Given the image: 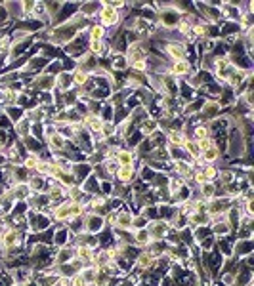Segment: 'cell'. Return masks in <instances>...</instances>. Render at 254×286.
Returning <instances> with one entry per match:
<instances>
[{
	"label": "cell",
	"instance_id": "obj_1",
	"mask_svg": "<svg viewBox=\"0 0 254 286\" xmlns=\"http://www.w3.org/2000/svg\"><path fill=\"white\" fill-rule=\"evenodd\" d=\"M169 221H163V219H155V221H149L145 229L151 237V241H163V237L169 233Z\"/></svg>",
	"mask_w": 254,
	"mask_h": 286
},
{
	"label": "cell",
	"instance_id": "obj_2",
	"mask_svg": "<svg viewBox=\"0 0 254 286\" xmlns=\"http://www.w3.org/2000/svg\"><path fill=\"white\" fill-rule=\"evenodd\" d=\"M119 12L115 10V8H111L109 4H103L101 6V10H99V19H101V23L103 25H115L117 21H119Z\"/></svg>",
	"mask_w": 254,
	"mask_h": 286
},
{
	"label": "cell",
	"instance_id": "obj_3",
	"mask_svg": "<svg viewBox=\"0 0 254 286\" xmlns=\"http://www.w3.org/2000/svg\"><path fill=\"white\" fill-rule=\"evenodd\" d=\"M132 219H134V215L130 214L128 210H121V212H117L115 227L119 231H132Z\"/></svg>",
	"mask_w": 254,
	"mask_h": 286
},
{
	"label": "cell",
	"instance_id": "obj_4",
	"mask_svg": "<svg viewBox=\"0 0 254 286\" xmlns=\"http://www.w3.org/2000/svg\"><path fill=\"white\" fill-rule=\"evenodd\" d=\"M46 140H48V145H50V149H54V151H63L65 149V145H67V140L63 138V134L61 132H52L50 136H46Z\"/></svg>",
	"mask_w": 254,
	"mask_h": 286
},
{
	"label": "cell",
	"instance_id": "obj_5",
	"mask_svg": "<svg viewBox=\"0 0 254 286\" xmlns=\"http://www.w3.org/2000/svg\"><path fill=\"white\" fill-rule=\"evenodd\" d=\"M167 52H169L170 57H174V61L185 59V56H187V50L182 42H169L167 44Z\"/></svg>",
	"mask_w": 254,
	"mask_h": 286
},
{
	"label": "cell",
	"instance_id": "obj_6",
	"mask_svg": "<svg viewBox=\"0 0 254 286\" xmlns=\"http://www.w3.org/2000/svg\"><path fill=\"white\" fill-rule=\"evenodd\" d=\"M174 172L178 174V178H191L193 174V164L189 160H174Z\"/></svg>",
	"mask_w": 254,
	"mask_h": 286
},
{
	"label": "cell",
	"instance_id": "obj_7",
	"mask_svg": "<svg viewBox=\"0 0 254 286\" xmlns=\"http://www.w3.org/2000/svg\"><path fill=\"white\" fill-rule=\"evenodd\" d=\"M134 176H136V166L134 164H130V166H119V170L115 174V178L119 181H123V183H130L134 179Z\"/></svg>",
	"mask_w": 254,
	"mask_h": 286
},
{
	"label": "cell",
	"instance_id": "obj_8",
	"mask_svg": "<svg viewBox=\"0 0 254 286\" xmlns=\"http://www.w3.org/2000/svg\"><path fill=\"white\" fill-rule=\"evenodd\" d=\"M134 158H136V151H130V149H119L115 160L119 162V166H130L134 164Z\"/></svg>",
	"mask_w": 254,
	"mask_h": 286
},
{
	"label": "cell",
	"instance_id": "obj_9",
	"mask_svg": "<svg viewBox=\"0 0 254 286\" xmlns=\"http://www.w3.org/2000/svg\"><path fill=\"white\" fill-rule=\"evenodd\" d=\"M52 217L56 219V221H67L71 219V210H69V200H65V202H61V204H57L56 210L52 212Z\"/></svg>",
	"mask_w": 254,
	"mask_h": 286
},
{
	"label": "cell",
	"instance_id": "obj_10",
	"mask_svg": "<svg viewBox=\"0 0 254 286\" xmlns=\"http://www.w3.org/2000/svg\"><path fill=\"white\" fill-rule=\"evenodd\" d=\"M189 71H191V65H189L187 59L174 61V65H172V69H170V72H172L174 76H185V74H189Z\"/></svg>",
	"mask_w": 254,
	"mask_h": 286
},
{
	"label": "cell",
	"instance_id": "obj_11",
	"mask_svg": "<svg viewBox=\"0 0 254 286\" xmlns=\"http://www.w3.org/2000/svg\"><path fill=\"white\" fill-rule=\"evenodd\" d=\"M153 263H155V256L151 252H141L140 256L136 257V265L140 269H149Z\"/></svg>",
	"mask_w": 254,
	"mask_h": 286
},
{
	"label": "cell",
	"instance_id": "obj_12",
	"mask_svg": "<svg viewBox=\"0 0 254 286\" xmlns=\"http://www.w3.org/2000/svg\"><path fill=\"white\" fill-rule=\"evenodd\" d=\"M54 84H56V78H54L52 74H46V72H42V74L35 80V86H37L39 90H50Z\"/></svg>",
	"mask_w": 254,
	"mask_h": 286
},
{
	"label": "cell",
	"instance_id": "obj_13",
	"mask_svg": "<svg viewBox=\"0 0 254 286\" xmlns=\"http://www.w3.org/2000/svg\"><path fill=\"white\" fill-rule=\"evenodd\" d=\"M201 158H203L207 164H214V162L220 158V149H218V145H211L207 151H203Z\"/></svg>",
	"mask_w": 254,
	"mask_h": 286
},
{
	"label": "cell",
	"instance_id": "obj_14",
	"mask_svg": "<svg viewBox=\"0 0 254 286\" xmlns=\"http://www.w3.org/2000/svg\"><path fill=\"white\" fill-rule=\"evenodd\" d=\"M132 241H136V244H140V246H149L151 243V237H149V233H147V229H134V237H132Z\"/></svg>",
	"mask_w": 254,
	"mask_h": 286
},
{
	"label": "cell",
	"instance_id": "obj_15",
	"mask_svg": "<svg viewBox=\"0 0 254 286\" xmlns=\"http://www.w3.org/2000/svg\"><path fill=\"white\" fill-rule=\"evenodd\" d=\"M220 111V105L216 103V101H211V103H205L203 105V116H205V120L209 118V120H214V116L218 114Z\"/></svg>",
	"mask_w": 254,
	"mask_h": 286
},
{
	"label": "cell",
	"instance_id": "obj_16",
	"mask_svg": "<svg viewBox=\"0 0 254 286\" xmlns=\"http://www.w3.org/2000/svg\"><path fill=\"white\" fill-rule=\"evenodd\" d=\"M199 189H201L203 200H211L216 197V185H214V181H207V183L199 185Z\"/></svg>",
	"mask_w": 254,
	"mask_h": 286
},
{
	"label": "cell",
	"instance_id": "obj_17",
	"mask_svg": "<svg viewBox=\"0 0 254 286\" xmlns=\"http://www.w3.org/2000/svg\"><path fill=\"white\" fill-rule=\"evenodd\" d=\"M27 187L31 189V193H41L44 187V176H33V178H29Z\"/></svg>",
	"mask_w": 254,
	"mask_h": 286
},
{
	"label": "cell",
	"instance_id": "obj_18",
	"mask_svg": "<svg viewBox=\"0 0 254 286\" xmlns=\"http://www.w3.org/2000/svg\"><path fill=\"white\" fill-rule=\"evenodd\" d=\"M73 78V84L77 86H85L88 80H90V74H88V71H83V69H77L75 71V74L71 76Z\"/></svg>",
	"mask_w": 254,
	"mask_h": 286
},
{
	"label": "cell",
	"instance_id": "obj_19",
	"mask_svg": "<svg viewBox=\"0 0 254 286\" xmlns=\"http://www.w3.org/2000/svg\"><path fill=\"white\" fill-rule=\"evenodd\" d=\"M103 36H105V27L92 25V29H90V40H101Z\"/></svg>",
	"mask_w": 254,
	"mask_h": 286
},
{
	"label": "cell",
	"instance_id": "obj_20",
	"mask_svg": "<svg viewBox=\"0 0 254 286\" xmlns=\"http://www.w3.org/2000/svg\"><path fill=\"white\" fill-rule=\"evenodd\" d=\"M105 52V44L101 40H90V54L92 56H101Z\"/></svg>",
	"mask_w": 254,
	"mask_h": 286
},
{
	"label": "cell",
	"instance_id": "obj_21",
	"mask_svg": "<svg viewBox=\"0 0 254 286\" xmlns=\"http://www.w3.org/2000/svg\"><path fill=\"white\" fill-rule=\"evenodd\" d=\"M203 174H205V178H207V181H214L216 178H218V170H216V166L214 164H207L205 168H203Z\"/></svg>",
	"mask_w": 254,
	"mask_h": 286
},
{
	"label": "cell",
	"instance_id": "obj_22",
	"mask_svg": "<svg viewBox=\"0 0 254 286\" xmlns=\"http://www.w3.org/2000/svg\"><path fill=\"white\" fill-rule=\"evenodd\" d=\"M69 285L71 286H86V283H85V279H83L81 273H75V275L69 279Z\"/></svg>",
	"mask_w": 254,
	"mask_h": 286
},
{
	"label": "cell",
	"instance_id": "obj_23",
	"mask_svg": "<svg viewBox=\"0 0 254 286\" xmlns=\"http://www.w3.org/2000/svg\"><path fill=\"white\" fill-rule=\"evenodd\" d=\"M2 153H4V151H2V143H0V155H2Z\"/></svg>",
	"mask_w": 254,
	"mask_h": 286
}]
</instances>
